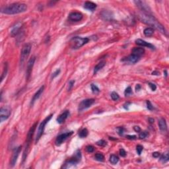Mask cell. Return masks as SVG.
<instances>
[{
	"mask_svg": "<svg viewBox=\"0 0 169 169\" xmlns=\"http://www.w3.org/2000/svg\"><path fill=\"white\" fill-rule=\"evenodd\" d=\"M94 102H95V99H93V98L84 99L83 101H81L79 105V108H78L79 111L81 112L84 110L87 109L90 106H91V105L93 104Z\"/></svg>",
	"mask_w": 169,
	"mask_h": 169,
	"instance_id": "cell-8",
	"label": "cell"
},
{
	"mask_svg": "<svg viewBox=\"0 0 169 169\" xmlns=\"http://www.w3.org/2000/svg\"><path fill=\"white\" fill-rule=\"evenodd\" d=\"M87 136H88V130L87 129H85V128L81 129L79 133V136L81 138L86 137Z\"/></svg>",
	"mask_w": 169,
	"mask_h": 169,
	"instance_id": "cell-28",
	"label": "cell"
},
{
	"mask_svg": "<svg viewBox=\"0 0 169 169\" xmlns=\"http://www.w3.org/2000/svg\"><path fill=\"white\" fill-rule=\"evenodd\" d=\"M21 149H22V147L19 146L17 148L15 149V150L13 151V155H12V157H11V161H10L11 167H14L15 165L16 164L18 157H19V154H20L21 151Z\"/></svg>",
	"mask_w": 169,
	"mask_h": 169,
	"instance_id": "cell-12",
	"label": "cell"
},
{
	"mask_svg": "<svg viewBox=\"0 0 169 169\" xmlns=\"http://www.w3.org/2000/svg\"><path fill=\"white\" fill-rule=\"evenodd\" d=\"M134 3L141 9V12H143L145 13L151 14V9L146 3L144 2V1H135Z\"/></svg>",
	"mask_w": 169,
	"mask_h": 169,
	"instance_id": "cell-11",
	"label": "cell"
},
{
	"mask_svg": "<svg viewBox=\"0 0 169 169\" xmlns=\"http://www.w3.org/2000/svg\"><path fill=\"white\" fill-rule=\"evenodd\" d=\"M81 159V153L80 150H77L75 153V155L67 160L66 162H65L64 166H63V168L66 169L68 167H70L73 165H77L78 162H79Z\"/></svg>",
	"mask_w": 169,
	"mask_h": 169,
	"instance_id": "cell-5",
	"label": "cell"
},
{
	"mask_svg": "<svg viewBox=\"0 0 169 169\" xmlns=\"http://www.w3.org/2000/svg\"><path fill=\"white\" fill-rule=\"evenodd\" d=\"M60 69H57L54 73H53V74H52V79H54L55 77H56L57 76L60 74Z\"/></svg>",
	"mask_w": 169,
	"mask_h": 169,
	"instance_id": "cell-41",
	"label": "cell"
},
{
	"mask_svg": "<svg viewBox=\"0 0 169 169\" xmlns=\"http://www.w3.org/2000/svg\"><path fill=\"white\" fill-rule=\"evenodd\" d=\"M124 94H125V95L126 96H127L130 95H131V94H132V89H131V87H127L126 89L125 90Z\"/></svg>",
	"mask_w": 169,
	"mask_h": 169,
	"instance_id": "cell-34",
	"label": "cell"
},
{
	"mask_svg": "<svg viewBox=\"0 0 169 169\" xmlns=\"http://www.w3.org/2000/svg\"><path fill=\"white\" fill-rule=\"evenodd\" d=\"M143 33L146 36H151L154 33V29L151 27H148L145 29Z\"/></svg>",
	"mask_w": 169,
	"mask_h": 169,
	"instance_id": "cell-24",
	"label": "cell"
},
{
	"mask_svg": "<svg viewBox=\"0 0 169 169\" xmlns=\"http://www.w3.org/2000/svg\"><path fill=\"white\" fill-rule=\"evenodd\" d=\"M136 44L139 45V46H145L147 47L150 49L151 50H155V47L153 45L150 44L149 42H146L143 40H141V39H137V40H136Z\"/></svg>",
	"mask_w": 169,
	"mask_h": 169,
	"instance_id": "cell-16",
	"label": "cell"
},
{
	"mask_svg": "<svg viewBox=\"0 0 169 169\" xmlns=\"http://www.w3.org/2000/svg\"><path fill=\"white\" fill-rule=\"evenodd\" d=\"M126 60L127 62H128L130 63H136L137 62H139V60H140V57H138V56L131 53L130 56H129L127 58H126Z\"/></svg>",
	"mask_w": 169,
	"mask_h": 169,
	"instance_id": "cell-19",
	"label": "cell"
},
{
	"mask_svg": "<svg viewBox=\"0 0 169 169\" xmlns=\"http://www.w3.org/2000/svg\"><path fill=\"white\" fill-rule=\"evenodd\" d=\"M95 157L96 160H98V161H100V162H102V161H104V160H105V157H104V155H103L102 154L100 153L96 154Z\"/></svg>",
	"mask_w": 169,
	"mask_h": 169,
	"instance_id": "cell-30",
	"label": "cell"
},
{
	"mask_svg": "<svg viewBox=\"0 0 169 169\" xmlns=\"http://www.w3.org/2000/svg\"><path fill=\"white\" fill-rule=\"evenodd\" d=\"M44 86L43 85V86H42V87H40V89L37 91V92L34 95L33 97H32V98L31 100V106H32V105H34V102H35L36 100H37V99L39 98V97L41 96V95H42L43 91H44Z\"/></svg>",
	"mask_w": 169,
	"mask_h": 169,
	"instance_id": "cell-17",
	"label": "cell"
},
{
	"mask_svg": "<svg viewBox=\"0 0 169 169\" xmlns=\"http://www.w3.org/2000/svg\"><path fill=\"white\" fill-rule=\"evenodd\" d=\"M134 129L136 132H140L141 131V128L139 126H134Z\"/></svg>",
	"mask_w": 169,
	"mask_h": 169,
	"instance_id": "cell-46",
	"label": "cell"
},
{
	"mask_svg": "<svg viewBox=\"0 0 169 169\" xmlns=\"http://www.w3.org/2000/svg\"><path fill=\"white\" fill-rule=\"evenodd\" d=\"M148 136H149V133H148V131H143L139 133V137L141 139H145V138L147 137Z\"/></svg>",
	"mask_w": 169,
	"mask_h": 169,
	"instance_id": "cell-31",
	"label": "cell"
},
{
	"mask_svg": "<svg viewBox=\"0 0 169 169\" xmlns=\"http://www.w3.org/2000/svg\"><path fill=\"white\" fill-rule=\"evenodd\" d=\"M11 111L9 107H1L0 109V120L2 122L6 120L11 115Z\"/></svg>",
	"mask_w": 169,
	"mask_h": 169,
	"instance_id": "cell-10",
	"label": "cell"
},
{
	"mask_svg": "<svg viewBox=\"0 0 169 169\" xmlns=\"http://www.w3.org/2000/svg\"><path fill=\"white\" fill-rule=\"evenodd\" d=\"M69 112L68 110L65 111L64 112H63L62 114H60V116H58V118H57V122L58 124H62L65 121V120L67 119L69 116Z\"/></svg>",
	"mask_w": 169,
	"mask_h": 169,
	"instance_id": "cell-18",
	"label": "cell"
},
{
	"mask_svg": "<svg viewBox=\"0 0 169 169\" xmlns=\"http://www.w3.org/2000/svg\"><path fill=\"white\" fill-rule=\"evenodd\" d=\"M126 151H125L124 149H121L120 150V156H122V157H126Z\"/></svg>",
	"mask_w": 169,
	"mask_h": 169,
	"instance_id": "cell-42",
	"label": "cell"
},
{
	"mask_svg": "<svg viewBox=\"0 0 169 169\" xmlns=\"http://www.w3.org/2000/svg\"><path fill=\"white\" fill-rule=\"evenodd\" d=\"M27 5L22 3H14L8 6L1 8V12L7 15H15L27 11Z\"/></svg>",
	"mask_w": 169,
	"mask_h": 169,
	"instance_id": "cell-2",
	"label": "cell"
},
{
	"mask_svg": "<svg viewBox=\"0 0 169 169\" xmlns=\"http://www.w3.org/2000/svg\"><path fill=\"white\" fill-rule=\"evenodd\" d=\"M143 150V147L141 146V145H138L136 147V151L137 152L138 155H140L141 153Z\"/></svg>",
	"mask_w": 169,
	"mask_h": 169,
	"instance_id": "cell-36",
	"label": "cell"
},
{
	"mask_svg": "<svg viewBox=\"0 0 169 169\" xmlns=\"http://www.w3.org/2000/svg\"><path fill=\"white\" fill-rule=\"evenodd\" d=\"M7 71H8V67H7V63H5L4 67H3V71L2 72V75H1V83L2 82L3 80L4 79V78L5 77V76L7 75Z\"/></svg>",
	"mask_w": 169,
	"mask_h": 169,
	"instance_id": "cell-25",
	"label": "cell"
},
{
	"mask_svg": "<svg viewBox=\"0 0 169 169\" xmlns=\"http://www.w3.org/2000/svg\"><path fill=\"white\" fill-rule=\"evenodd\" d=\"M37 126V123H35L31 127V129H29L28 134H27V141H26V145H25V151L23 153V156H22V162L24 163L27 158L28 154H29V149H30V147H31V144L32 139V137H33L34 133L35 131L36 127Z\"/></svg>",
	"mask_w": 169,
	"mask_h": 169,
	"instance_id": "cell-3",
	"label": "cell"
},
{
	"mask_svg": "<svg viewBox=\"0 0 169 169\" xmlns=\"http://www.w3.org/2000/svg\"><path fill=\"white\" fill-rule=\"evenodd\" d=\"M119 161V158L118 156L115 155H112L110 157V162H111L112 165H116V163Z\"/></svg>",
	"mask_w": 169,
	"mask_h": 169,
	"instance_id": "cell-26",
	"label": "cell"
},
{
	"mask_svg": "<svg viewBox=\"0 0 169 169\" xmlns=\"http://www.w3.org/2000/svg\"><path fill=\"white\" fill-rule=\"evenodd\" d=\"M31 44H25L22 46L20 57L21 66L23 65L25 60H27V58L29 57V54L31 53Z\"/></svg>",
	"mask_w": 169,
	"mask_h": 169,
	"instance_id": "cell-6",
	"label": "cell"
},
{
	"mask_svg": "<svg viewBox=\"0 0 169 169\" xmlns=\"http://www.w3.org/2000/svg\"><path fill=\"white\" fill-rule=\"evenodd\" d=\"M36 58L35 57H32L30 60H29V62L27 63V72H26V78L27 79L29 80V78L31 77V75L32 70V67L34 64V62H35Z\"/></svg>",
	"mask_w": 169,
	"mask_h": 169,
	"instance_id": "cell-13",
	"label": "cell"
},
{
	"mask_svg": "<svg viewBox=\"0 0 169 169\" xmlns=\"http://www.w3.org/2000/svg\"><path fill=\"white\" fill-rule=\"evenodd\" d=\"M84 7L89 11H93L96 8V5L91 1H86L84 5Z\"/></svg>",
	"mask_w": 169,
	"mask_h": 169,
	"instance_id": "cell-20",
	"label": "cell"
},
{
	"mask_svg": "<svg viewBox=\"0 0 169 169\" xmlns=\"http://www.w3.org/2000/svg\"><path fill=\"white\" fill-rule=\"evenodd\" d=\"M147 109L149 110H153L154 109L153 106L152 105V104L151 103V102L149 100H147Z\"/></svg>",
	"mask_w": 169,
	"mask_h": 169,
	"instance_id": "cell-38",
	"label": "cell"
},
{
	"mask_svg": "<svg viewBox=\"0 0 169 169\" xmlns=\"http://www.w3.org/2000/svg\"><path fill=\"white\" fill-rule=\"evenodd\" d=\"M52 116H53L52 114H50V116H47L46 118H45L44 120H43L42 122L40 123V126H39V127H38V131H37V135H36V139H35L36 143L38 142V141H39V139H40L41 136H42V134H43V133H44V131L46 125L47 123L50 120V119L52 118Z\"/></svg>",
	"mask_w": 169,
	"mask_h": 169,
	"instance_id": "cell-7",
	"label": "cell"
},
{
	"mask_svg": "<svg viewBox=\"0 0 169 169\" xmlns=\"http://www.w3.org/2000/svg\"><path fill=\"white\" fill-rule=\"evenodd\" d=\"M74 83H75V81H71L70 82H69V91L70 90V89L72 88V87H74Z\"/></svg>",
	"mask_w": 169,
	"mask_h": 169,
	"instance_id": "cell-44",
	"label": "cell"
},
{
	"mask_svg": "<svg viewBox=\"0 0 169 169\" xmlns=\"http://www.w3.org/2000/svg\"><path fill=\"white\" fill-rule=\"evenodd\" d=\"M137 17L142 22L149 25V26L153 27L154 29L158 30L160 32L165 34L167 36H168L167 32L164 26L161 23H160L159 21L155 17L152 15L151 14L145 13L141 11L137 13Z\"/></svg>",
	"mask_w": 169,
	"mask_h": 169,
	"instance_id": "cell-1",
	"label": "cell"
},
{
	"mask_svg": "<svg viewBox=\"0 0 169 169\" xmlns=\"http://www.w3.org/2000/svg\"><path fill=\"white\" fill-rule=\"evenodd\" d=\"M96 144L98 145H99V146H100V147H105V146L106 145V142L105 140L101 139V140L97 141Z\"/></svg>",
	"mask_w": 169,
	"mask_h": 169,
	"instance_id": "cell-37",
	"label": "cell"
},
{
	"mask_svg": "<svg viewBox=\"0 0 169 169\" xmlns=\"http://www.w3.org/2000/svg\"><path fill=\"white\" fill-rule=\"evenodd\" d=\"M145 53V50L143 48H134L132 50V54L136 55V56L140 57L143 55Z\"/></svg>",
	"mask_w": 169,
	"mask_h": 169,
	"instance_id": "cell-21",
	"label": "cell"
},
{
	"mask_svg": "<svg viewBox=\"0 0 169 169\" xmlns=\"http://www.w3.org/2000/svg\"><path fill=\"white\" fill-rule=\"evenodd\" d=\"M169 152L167 151L166 153L163 154L161 157H160V160L163 162H167V161H169Z\"/></svg>",
	"mask_w": 169,
	"mask_h": 169,
	"instance_id": "cell-27",
	"label": "cell"
},
{
	"mask_svg": "<svg viewBox=\"0 0 169 169\" xmlns=\"http://www.w3.org/2000/svg\"><path fill=\"white\" fill-rule=\"evenodd\" d=\"M22 22H17V23H15V24L12 27V28H11V36H14L17 35V34L19 32V31H20V30L21 29V28H22Z\"/></svg>",
	"mask_w": 169,
	"mask_h": 169,
	"instance_id": "cell-15",
	"label": "cell"
},
{
	"mask_svg": "<svg viewBox=\"0 0 169 169\" xmlns=\"http://www.w3.org/2000/svg\"><path fill=\"white\" fill-rule=\"evenodd\" d=\"M91 90L93 93H98L100 92V90L98 89V87L96 85H95V84H91Z\"/></svg>",
	"mask_w": 169,
	"mask_h": 169,
	"instance_id": "cell-32",
	"label": "cell"
},
{
	"mask_svg": "<svg viewBox=\"0 0 169 169\" xmlns=\"http://www.w3.org/2000/svg\"><path fill=\"white\" fill-rule=\"evenodd\" d=\"M148 84H149V87L151 88V89L153 91H155L156 89H157V86H156V84H155L154 83H148Z\"/></svg>",
	"mask_w": 169,
	"mask_h": 169,
	"instance_id": "cell-40",
	"label": "cell"
},
{
	"mask_svg": "<svg viewBox=\"0 0 169 169\" xmlns=\"http://www.w3.org/2000/svg\"><path fill=\"white\" fill-rule=\"evenodd\" d=\"M149 122H150V123H153L154 122V119H153V118H149Z\"/></svg>",
	"mask_w": 169,
	"mask_h": 169,
	"instance_id": "cell-48",
	"label": "cell"
},
{
	"mask_svg": "<svg viewBox=\"0 0 169 169\" xmlns=\"http://www.w3.org/2000/svg\"><path fill=\"white\" fill-rule=\"evenodd\" d=\"M158 126L162 131H166L167 130V126L165 118H161L158 121Z\"/></svg>",
	"mask_w": 169,
	"mask_h": 169,
	"instance_id": "cell-22",
	"label": "cell"
},
{
	"mask_svg": "<svg viewBox=\"0 0 169 169\" xmlns=\"http://www.w3.org/2000/svg\"><path fill=\"white\" fill-rule=\"evenodd\" d=\"M74 134V131H69V132H66L64 134H60V136H58L57 137L55 141L56 145H60L61 144H62L67 139V138L69 137L70 136Z\"/></svg>",
	"mask_w": 169,
	"mask_h": 169,
	"instance_id": "cell-9",
	"label": "cell"
},
{
	"mask_svg": "<svg viewBox=\"0 0 169 169\" xmlns=\"http://www.w3.org/2000/svg\"><path fill=\"white\" fill-rule=\"evenodd\" d=\"M160 155V153H158V152H155V153H153V157H155V158H158Z\"/></svg>",
	"mask_w": 169,
	"mask_h": 169,
	"instance_id": "cell-43",
	"label": "cell"
},
{
	"mask_svg": "<svg viewBox=\"0 0 169 169\" xmlns=\"http://www.w3.org/2000/svg\"><path fill=\"white\" fill-rule=\"evenodd\" d=\"M111 98L113 100H118L120 98V96L116 92H112L111 94Z\"/></svg>",
	"mask_w": 169,
	"mask_h": 169,
	"instance_id": "cell-33",
	"label": "cell"
},
{
	"mask_svg": "<svg viewBox=\"0 0 169 169\" xmlns=\"http://www.w3.org/2000/svg\"><path fill=\"white\" fill-rule=\"evenodd\" d=\"M86 150L88 153H93L95 151V148L92 145H88L86 148Z\"/></svg>",
	"mask_w": 169,
	"mask_h": 169,
	"instance_id": "cell-39",
	"label": "cell"
},
{
	"mask_svg": "<svg viewBox=\"0 0 169 169\" xmlns=\"http://www.w3.org/2000/svg\"><path fill=\"white\" fill-rule=\"evenodd\" d=\"M83 19V15L79 12H71L69 15V19L71 21H80Z\"/></svg>",
	"mask_w": 169,
	"mask_h": 169,
	"instance_id": "cell-14",
	"label": "cell"
},
{
	"mask_svg": "<svg viewBox=\"0 0 169 169\" xmlns=\"http://www.w3.org/2000/svg\"><path fill=\"white\" fill-rule=\"evenodd\" d=\"M141 89V86H140V84H137L136 85V91H139Z\"/></svg>",
	"mask_w": 169,
	"mask_h": 169,
	"instance_id": "cell-47",
	"label": "cell"
},
{
	"mask_svg": "<svg viewBox=\"0 0 169 169\" xmlns=\"http://www.w3.org/2000/svg\"><path fill=\"white\" fill-rule=\"evenodd\" d=\"M105 64H106V62H105V61H103V62H100V63H98V64L96 65L95 67V69H94V74H96V73H97L100 69H102V67L105 66Z\"/></svg>",
	"mask_w": 169,
	"mask_h": 169,
	"instance_id": "cell-23",
	"label": "cell"
},
{
	"mask_svg": "<svg viewBox=\"0 0 169 169\" xmlns=\"http://www.w3.org/2000/svg\"><path fill=\"white\" fill-rule=\"evenodd\" d=\"M116 131H117V133L120 136H122L124 132V127H117V129H116Z\"/></svg>",
	"mask_w": 169,
	"mask_h": 169,
	"instance_id": "cell-35",
	"label": "cell"
},
{
	"mask_svg": "<svg viewBox=\"0 0 169 169\" xmlns=\"http://www.w3.org/2000/svg\"><path fill=\"white\" fill-rule=\"evenodd\" d=\"M110 12H108V11H104L103 12H102V13H101V15H102V17L105 19H106V20H108V19H111L112 16H111V14L110 13L109 15H108V14Z\"/></svg>",
	"mask_w": 169,
	"mask_h": 169,
	"instance_id": "cell-29",
	"label": "cell"
},
{
	"mask_svg": "<svg viewBox=\"0 0 169 169\" xmlns=\"http://www.w3.org/2000/svg\"><path fill=\"white\" fill-rule=\"evenodd\" d=\"M126 138L127 139H136V136H127Z\"/></svg>",
	"mask_w": 169,
	"mask_h": 169,
	"instance_id": "cell-45",
	"label": "cell"
},
{
	"mask_svg": "<svg viewBox=\"0 0 169 169\" xmlns=\"http://www.w3.org/2000/svg\"><path fill=\"white\" fill-rule=\"evenodd\" d=\"M89 42V38H81V37H74L71 40V46L74 49H78L83 45L86 44Z\"/></svg>",
	"mask_w": 169,
	"mask_h": 169,
	"instance_id": "cell-4",
	"label": "cell"
}]
</instances>
